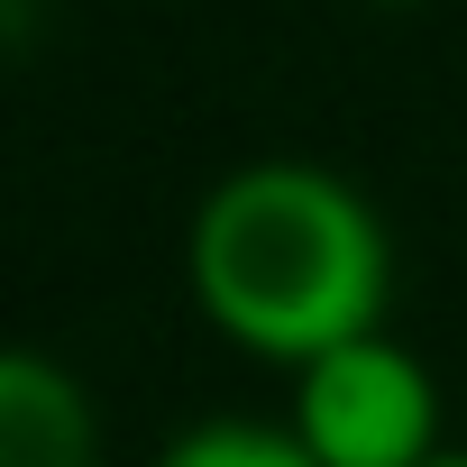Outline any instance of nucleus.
Listing matches in <instances>:
<instances>
[{
	"mask_svg": "<svg viewBox=\"0 0 467 467\" xmlns=\"http://www.w3.org/2000/svg\"><path fill=\"white\" fill-rule=\"evenodd\" d=\"M285 421L321 467H421L449 449L440 440V376L385 330L339 339L312 367H294Z\"/></svg>",
	"mask_w": 467,
	"mask_h": 467,
	"instance_id": "2",
	"label": "nucleus"
},
{
	"mask_svg": "<svg viewBox=\"0 0 467 467\" xmlns=\"http://www.w3.org/2000/svg\"><path fill=\"white\" fill-rule=\"evenodd\" d=\"M183 285L229 348L266 367H312L321 348L385 330L394 248L348 174L312 156H257L192 202Z\"/></svg>",
	"mask_w": 467,
	"mask_h": 467,
	"instance_id": "1",
	"label": "nucleus"
},
{
	"mask_svg": "<svg viewBox=\"0 0 467 467\" xmlns=\"http://www.w3.org/2000/svg\"><path fill=\"white\" fill-rule=\"evenodd\" d=\"M421 467H467V449H440V458H421Z\"/></svg>",
	"mask_w": 467,
	"mask_h": 467,
	"instance_id": "5",
	"label": "nucleus"
},
{
	"mask_svg": "<svg viewBox=\"0 0 467 467\" xmlns=\"http://www.w3.org/2000/svg\"><path fill=\"white\" fill-rule=\"evenodd\" d=\"M0 467H92V403L37 348L0 358Z\"/></svg>",
	"mask_w": 467,
	"mask_h": 467,
	"instance_id": "3",
	"label": "nucleus"
},
{
	"mask_svg": "<svg viewBox=\"0 0 467 467\" xmlns=\"http://www.w3.org/2000/svg\"><path fill=\"white\" fill-rule=\"evenodd\" d=\"M156 467H321L294 421H192L183 440H165Z\"/></svg>",
	"mask_w": 467,
	"mask_h": 467,
	"instance_id": "4",
	"label": "nucleus"
}]
</instances>
